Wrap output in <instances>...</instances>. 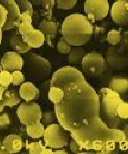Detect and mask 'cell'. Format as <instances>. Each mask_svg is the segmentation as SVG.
Instances as JSON below:
<instances>
[{"label": "cell", "mask_w": 128, "mask_h": 154, "mask_svg": "<svg viewBox=\"0 0 128 154\" xmlns=\"http://www.w3.org/2000/svg\"><path fill=\"white\" fill-rule=\"evenodd\" d=\"M12 76H13L12 82L14 85H19L24 81V75L20 71H14L12 74Z\"/></svg>", "instance_id": "24"}, {"label": "cell", "mask_w": 128, "mask_h": 154, "mask_svg": "<svg viewBox=\"0 0 128 154\" xmlns=\"http://www.w3.org/2000/svg\"><path fill=\"white\" fill-rule=\"evenodd\" d=\"M54 153L55 154H63V153H67V152H65V151H58L54 152Z\"/></svg>", "instance_id": "30"}, {"label": "cell", "mask_w": 128, "mask_h": 154, "mask_svg": "<svg viewBox=\"0 0 128 154\" xmlns=\"http://www.w3.org/2000/svg\"><path fill=\"white\" fill-rule=\"evenodd\" d=\"M51 86L63 91V97L55 104V108L58 120L65 130L72 133L102 124L99 118L98 97L79 70L71 66L59 69L53 75Z\"/></svg>", "instance_id": "1"}, {"label": "cell", "mask_w": 128, "mask_h": 154, "mask_svg": "<svg viewBox=\"0 0 128 154\" xmlns=\"http://www.w3.org/2000/svg\"><path fill=\"white\" fill-rule=\"evenodd\" d=\"M64 92L62 89L56 86H51L49 92V98L54 104L58 103L63 97Z\"/></svg>", "instance_id": "16"}, {"label": "cell", "mask_w": 128, "mask_h": 154, "mask_svg": "<svg viewBox=\"0 0 128 154\" xmlns=\"http://www.w3.org/2000/svg\"><path fill=\"white\" fill-rule=\"evenodd\" d=\"M1 143H0V146H1Z\"/></svg>", "instance_id": "33"}, {"label": "cell", "mask_w": 128, "mask_h": 154, "mask_svg": "<svg viewBox=\"0 0 128 154\" xmlns=\"http://www.w3.org/2000/svg\"><path fill=\"white\" fill-rule=\"evenodd\" d=\"M71 45L67 42L63 37H61L58 42L57 49L62 54H67L71 50Z\"/></svg>", "instance_id": "22"}, {"label": "cell", "mask_w": 128, "mask_h": 154, "mask_svg": "<svg viewBox=\"0 0 128 154\" xmlns=\"http://www.w3.org/2000/svg\"><path fill=\"white\" fill-rule=\"evenodd\" d=\"M3 145L6 153H17L22 148L23 143L21 137L13 134H9L5 138Z\"/></svg>", "instance_id": "11"}, {"label": "cell", "mask_w": 128, "mask_h": 154, "mask_svg": "<svg viewBox=\"0 0 128 154\" xmlns=\"http://www.w3.org/2000/svg\"><path fill=\"white\" fill-rule=\"evenodd\" d=\"M93 26L86 17L80 13H74L66 17L61 27L63 37L70 45L80 46L91 38Z\"/></svg>", "instance_id": "2"}, {"label": "cell", "mask_w": 128, "mask_h": 154, "mask_svg": "<svg viewBox=\"0 0 128 154\" xmlns=\"http://www.w3.org/2000/svg\"><path fill=\"white\" fill-rule=\"evenodd\" d=\"M19 33L15 34L14 36L12 37L11 40L12 46L15 49L17 50L20 53H27L31 47L27 43L24 41L21 34Z\"/></svg>", "instance_id": "14"}, {"label": "cell", "mask_w": 128, "mask_h": 154, "mask_svg": "<svg viewBox=\"0 0 128 154\" xmlns=\"http://www.w3.org/2000/svg\"><path fill=\"white\" fill-rule=\"evenodd\" d=\"M125 7H126V9L128 11V2L125 4Z\"/></svg>", "instance_id": "32"}, {"label": "cell", "mask_w": 128, "mask_h": 154, "mask_svg": "<svg viewBox=\"0 0 128 154\" xmlns=\"http://www.w3.org/2000/svg\"><path fill=\"white\" fill-rule=\"evenodd\" d=\"M10 123L9 116L7 114L0 115V127H4Z\"/></svg>", "instance_id": "27"}, {"label": "cell", "mask_w": 128, "mask_h": 154, "mask_svg": "<svg viewBox=\"0 0 128 154\" xmlns=\"http://www.w3.org/2000/svg\"><path fill=\"white\" fill-rule=\"evenodd\" d=\"M13 81L12 74L7 71L0 72V85L3 87H8Z\"/></svg>", "instance_id": "19"}, {"label": "cell", "mask_w": 128, "mask_h": 154, "mask_svg": "<svg viewBox=\"0 0 128 154\" xmlns=\"http://www.w3.org/2000/svg\"><path fill=\"white\" fill-rule=\"evenodd\" d=\"M32 16L29 12L20 13L19 31L25 42L31 48H37L43 45L45 38L42 31L32 26Z\"/></svg>", "instance_id": "3"}, {"label": "cell", "mask_w": 128, "mask_h": 154, "mask_svg": "<svg viewBox=\"0 0 128 154\" xmlns=\"http://www.w3.org/2000/svg\"><path fill=\"white\" fill-rule=\"evenodd\" d=\"M109 4L107 0H86L84 11L88 19L95 21L104 19L108 14Z\"/></svg>", "instance_id": "6"}, {"label": "cell", "mask_w": 128, "mask_h": 154, "mask_svg": "<svg viewBox=\"0 0 128 154\" xmlns=\"http://www.w3.org/2000/svg\"><path fill=\"white\" fill-rule=\"evenodd\" d=\"M5 105L4 104L3 102L1 100L0 101V112H2L4 109Z\"/></svg>", "instance_id": "29"}, {"label": "cell", "mask_w": 128, "mask_h": 154, "mask_svg": "<svg viewBox=\"0 0 128 154\" xmlns=\"http://www.w3.org/2000/svg\"><path fill=\"white\" fill-rule=\"evenodd\" d=\"M17 2L20 8V13L29 12L31 15H32L33 11L32 5L28 0H17Z\"/></svg>", "instance_id": "20"}, {"label": "cell", "mask_w": 128, "mask_h": 154, "mask_svg": "<svg viewBox=\"0 0 128 154\" xmlns=\"http://www.w3.org/2000/svg\"><path fill=\"white\" fill-rule=\"evenodd\" d=\"M43 135L46 146L57 149L68 145L67 134L58 125H49L45 130Z\"/></svg>", "instance_id": "4"}, {"label": "cell", "mask_w": 128, "mask_h": 154, "mask_svg": "<svg viewBox=\"0 0 128 154\" xmlns=\"http://www.w3.org/2000/svg\"><path fill=\"white\" fill-rule=\"evenodd\" d=\"M105 60L101 54L90 53L84 56L82 60V68L84 72L90 76L100 74L104 68Z\"/></svg>", "instance_id": "7"}, {"label": "cell", "mask_w": 128, "mask_h": 154, "mask_svg": "<svg viewBox=\"0 0 128 154\" xmlns=\"http://www.w3.org/2000/svg\"><path fill=\"white\" fill-rule=\"evenodd\" d=\"M17 115L20 122L26 126L40 122L42 117L40 106L35 103L21 104L18 108Z\"/></svg>", "instance_id": "5"}, {"label": "cell", "mask_w": 128, "mask_h": 154, "mask_svg": "<svg viewBox=\"0 0 128 154\" xmlns=\"http://www.w3.org/2000/svg\"><path fill=\"white\" fill-rule=\"evenodd\" d=\"M42 3L43 8L51 13L52 10L55 5V0H42Z\"/></svg>", "instance_id": "26"}, {"label": "cell", "mask_w": 128, "mask_h": 154, "mask_svg": "<svg viewBox=\"0 0 128 154\" xmlns=\"http://www.w3.org/2000/svg\"><path fill=\"white\" fill-rule=\"evenodd\" d=\"M1 28H0V44H1V39H2V32Z\"/></svg>", "instance_id": "31"}, {"label": "cell", "mask_w": 128, "mask_h": 154, "mask_svg": "<svg viewBox=\"0 0 128 154\" xmlns=\"http://www.w3.org/2000/svg\"><path fill=\"white\" fill-rule=\"evenodd\" d=\"M120 32L116 30H112L108 32L107 39L110 43L112 45L117 44L120 41Z\"/></svg>", "instance_id": "21"}, {"label": "cell", "mask_w": 128, "mask_h": 154, "mask_svg": "<svg viewBox=\"0 0 128 154\" xmlns=\"http://www.w3.org/2000/svg\"><path fill=\"white\" fill-rule=\"evenodd\" d=\"M1 100L5 106L11 107L19 103L21 101V99L14 93L8 91L6 92L4 97H2Z\"/></svg>", "instance_id": "17"}, {"label": "cell", "mask_w": 128, "mask_h": 154, "mask_svg": "<svg viewBox=\"0 0 128 154\" xmlns=\"http://www.w3.org/2000/svg\"><path fill=\"white\" fill-rule=\"evenodd\" d=\"M39 28L48 38H54L57 32V26L54 22L43 20L39 25Z\"/></svg>", "instance_id": "13"}, {"label": "cell", "mask_w": 128, "mask_h": 154, "mask_svg": "<svg viewBox=\"0 0 128 154\" xmlns=\"http://www.w3.org/2000/svg\"><path fill=\"white\" fill-rule=\"evenodd\" d=\"M22 58L14 51L7 52L1 60V65L4 69L21 70L23 66Z\"/></svg>", "instance_id": "10"}, {"label": "cell", "mask_w": 128, "mask_h": 154, "mask_svg": "<svg viewBox=\"0 0 128 154\" xmlns=\"http://www.w3.org/2000/svg\"><path fill=\"white\" fill-rule=\"evenodd\" d=\"M30 154H44L45 146L39 142H33L27 145Z\"/></svg>", "instance_id": "18"}, {"label": "cell", "mask_w": 128, "mask_h": 154, "mask_svg": "<svg viewBox=\"0 0 128 154\" xmlns=\"http://www.w3.org/2000/svg\"><path fill=\"white\" fill-rule=\"evenodd\" d=\"M0 4L8 11L7 20L2 29L9 30L14 26H18L20 23V11L16 1L15 0H0Z\"/></svg>", "instance_id": "8"}, {"label": "cell", "mask_w": 128, "mask_h": 154, "mask_svg": "<svg viewBox=\"0 0 128 154\" xmlns=\"http://www.w3.org/2000/svg\"><path fill=\"white\" fill-rule=\"evenodd\" d=\"M8 11L3 5L0 4V28L4 26L7 20Z\"/></svg>", "instance_id": "25"}, {"label": "cell", "mask_w": 128, "mask_h": 154, "mask_svg": "<svg viewBox=\"0 0 128 154\" xmlns=\"http://www.w3.org/2000/svg\"><path fill=\"white\" fill-rule=\"evenodd\" d=\"M128 2V0H118L111 8V17L118 25H124L128 23V11L125 6Z\"/></svg>", "instance_id": "9"}, {"label": "cell", "mask_w": 128, "mask_h": 154, "mask_svg": "<svg viewBox=\"0 0 128 154\" xmlns=\"http://www.w3.org/2000/svg\"><path fill=\"white\" fill-rule=\"evenodd\" d=\"M6 89H7V88H4V87H1V86H0V101H1V99H2V95H3L4 92L5 90Z\"/></svg>", "instance_id": "28"}, {"label": "cell", "mask_w": 128, "mask_h": 154, "mask_svg": "<svg viewBox=\"0 0 128 154\" xmlns=\"http://www.w3.org/2000/svg\"><path fill=\"white\" fill-rule=\"evenodd\" d=\"M77 0H57V8L63 9H71L74 7Z\"/></svg>", "instance_id": "23"}, {"label": "cell", "mask_w": 128, "mask_h": 154, "mask_svg": "<svg viewBox=\"0 0 128 154\" xmlns=\"http://www.w3.org/2000/svg\"><path fill=\"white\" fill-rule=\"evenodd\" d=\"M19 93L21 98L28 102L35 99L38 95L39 91L33 84L26 82L20 87Z\"/></svg>", "instance_id": "12"}, {"label": "cell", "mask_w": 128, "mask_h": 154, "mask_svg": "<svg viewBox=\"0 0 128 154\" xmlns=\"http://www.w3.org/2000/svg\"><path fill=\"white\" fill-rule=\"evenodd\" d=\"M44 128L41 122L27 125V132L28 135L33 139H38L43 136Z\"/></svg>", "instance_id": "15"}]
</instances>
